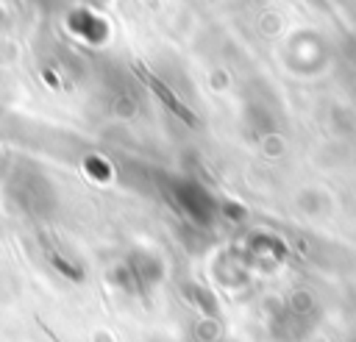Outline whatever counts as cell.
<instances>
[{
  "mask_svg": "<svg viewBox=\"0 0 356 342\" xmlns=\"http://www.w3.org/2000/svg\"><path fill=\"white\" fill-rule=\"evenodd\" d=\"M139 75H142V81H147V83L153 86V92H159V97H161L164 103H170V108H172V111H178V114H181L186 122H192V114H186V111L181 108V103H175V97H172V92H170V89H164V86H161V83H159V81H156L150 72H145V70H139Z\"/></svg>",
  "mask_w": 356,
  "mask_h": 342,
  "instance_id": "cell-1",
  "label": "cell"
}]
</instances>
